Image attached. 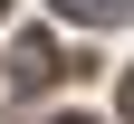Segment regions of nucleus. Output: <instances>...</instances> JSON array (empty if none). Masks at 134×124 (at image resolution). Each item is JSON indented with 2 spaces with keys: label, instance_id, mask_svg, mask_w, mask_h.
Listing matches in <instances>:
<instances>
[{
  "label": "nucleus",
  "instance_id": "f257e3e1",
  "mask_svg": "<svg viewBox=\"0 0 134 124\" xmlns=\"http://www.w3.org/2000/svg\"><path fill=\"white\" fill-rule=\"evenodd\" d=\"M58 38H48V29H29V38H10V86H58Z\"/></svg>",
  "mask_w": 134,
  "mask_h": 124
},
{
  "label": "nucleus",
  "instance_id": "f03ea898",
  "mask_svg": "<svg viewBox=\"0 0 134 124\" xmlns=\"http://www.w3.org/2000/svg\"><path fill=\"white\" fill-rule=\"evenodd\" d=\"M58 19H77V29H125L134 0H58Z\"/></svg>",
  "mask_w": 134,
  "mask_h": 124
},
{
  "label": "nucleus",
  "instance_id": "7ed1b4c3",
  "mask_svg": "<svg viewBox=\"0 0 134 124\" xmlns=\"http://www.w3.org/2000/svg\"><path fill=\"white\" fill-rule=\"evenodd\" d=\"M125 124H134V76H125Z\"/></svg>",
  "mask_w": 134,
  "mask_h": 124
},
{
  "label": "nucleus",
  "instance_id": "20e7f679",
  "mask_svg": "<svg viewBox=\"0 0 134 124\" xmlns=\"http://www.w3.org/2000/svg\"><path fill=\"white\" fill-rule=\"evenodd\" d=\"M58 124H96V115H58Z\"/></svg>",
  "mask_w": 134,
  "mask_h": 124
},
{
  "label": "nucleus",
  "instance_id": "39448f33",
  "mask_svg": "<svg viewBox=\"0 0 134 124\" xmlns=\"http://www.w3.org/2000/svg\"><path fill=\"white\" fill-rule=\"evenodd\" d=\"M0 10H10V0H0Z\"/></svg>",
  "mask_w": 134,
  "mask_h": 124
}]
</instances>
